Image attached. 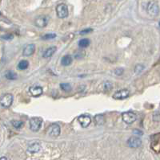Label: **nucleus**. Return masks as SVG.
Wrapping results in <instances>:
<instances>
[{
    "label": "nucleus",
    "instance_id": "1",
    "mask_svg": "<svg viewBox=\"0 0 160 160\" xmlns=\"http://www.w3.org/2000/svg\"><path fill=\"white\" fill-rule=\"evenodd\" d=\"M14 97L11 93H6L0 97V106L3 108H9L13 103Z\"/></svg>",
    "mask_w": 160,
    "mask_h": 160
},
{
    "label": "nucleus",
    "instance_id": "2",
    "mask_svg": "<svg viewBox=\"0 0 160 160\" xmlns=\"http://www.w3.org/2000/svg\"><path fill=\"white\" fill-rule=\"evenodd\" d=\"M42 123V118L40 117H34L30 120V128L33 132H37L40 130Z\"/></svg>",
    "mask_w": 160,
    "mask_h": 160
},
{
    "label": "nucleus",
    "instance_id": "3",
    "mask_svg": "<svg viewBox=\"0 0 160 160\" xmlns=\"http://www.w3.org/2000/svg\"><path fill=\"white\" fill-rule=\"evenodd\" d=\"M151 147L156 153H160V133L151 136Z\"/></svg>",
    "mask_w": 160,
    "mask_h": 160
},
{
    "label": "nucleus",
    "instance_id": "4",
    "mask_svg": "<svg viewBox=\"0 0 160 160\" xmlns=\"http://www.w3.org/2000/svg\"><path fill=\"white\" fill-rule=\"evenodd\" d=\"M122 121L127 123V124H132L135 122L137 119V116L134 112L132 111H127V112H124L122 114Z\"/></svg>",
    "mask_w": 160,
    "mask_h": 160
},
{
    "label": "nucleus",
    "instance_id": "5",
    "mask_svg": "<svg viewBox=\"0 0 160 160\" xmlns=\"http://www.w3.org/2000/svg\"><path fill=\"white\" fill-rule=\"evenodd\" d=\"M147 12L150 16H157L159 13V7L157 2L155 1H151L147 5Z\"/></svg>",
    "mask_w": 160,
    "mask_h": 160
},
{
    "label": "nucleus",
    "instance_id": "6",
    "mask_svg": "<svg viewBox=\"0 0 160 160\" xmlns=\"http://www.w3.org/2000/svg\"><path fill=\"white\" fill-rule=\"evenodd\" d=\"M56 13L58 18H66L68 16V7L64 3H60L56 7Z\"/></svg>",
    "mask_w": 160,
    "mask_h": 160
},
{
    "label": "nucleus",
    "instance_id": "7",
    "mask_svg": "<svg viewBox=\"0 0 160 160\" xmlns=\"http://www.w3.org/2000/svg\"><path fill=\"white\" fill-rule=\"evenodd\" d=\"M61 129H60L59 125L57 123H53L48 127L47 129V133L51 137H58L59 136Z\"/></svg>",
    "mask_w": 160,
    "mask_h": 160
},
{
    "label": "nucleus",
    "instance_id": "8",
    "mask_svg": "<svg viewBox=\"0 0 160 160\" xmlns=\"http://www.w3.org/2000/svg\"><path fill=\"white\" fill-rule=\"evenodd\" d=\"M127 145L131 148H138L142 145V140L138 137L136 136H132L127 140Z\"/></svg>",
    "mask_w": 160,
    "mask_h": 160
},
{
    "label": "nucleus",
    "instance_id": "9",
    "mask_svg": "<svg viewBox=\"0 0 160 160\" xmlns=\"http://www.w3.org/2000/svg\"><path fill=\"white\" fill-rule=\"evenodd\" d=\"M130 91L128 89H122L115 92L113 95V98L116 100H123L129 97Z\"/></svg>",
    "mask_w": 160,
    "mask_h": 160
},
{
    "label": "nucleus",
    "instance_id": "10",
    "mask_svg": "<svg viewBox=\"0 0 160 160\" xmlns=\"http://www.w3.org/2000/svg\"><path fill=\"white\" fill-rule=\"evenodd\" d=\"M48 23V18L45 16H38V18L35 19V24L38 27H45Z\"/></svg>",
    "mask_w": 160,
    "mask_h": 160
},
{
    "label": "nucleus",
    "instance_id": "11",
    "mask_svg": "<svg viewBox=\"0 0 160 160\" xmlns=\"http://www.w3.org/2000/svg\"><path fill=\"white\" fill-rule=\"evenodd\" d=\"M35 52V45L34 43H31L24 47L22 55L25 57H30L31 55H33Z\"/></svg>",
    "mask_w": 160,
    "mask_h": 160
},
{
    "label": "nucleus",
    "instance_id": "12",
    "mask_svg": "<svg viewBox=\"0 0 160 160\" xmlns=\"http://www.w3.org/2000/svg\"><path fill=\"white\" fill-rule=\"evenodd\" d=\"M30 93L31 94V96H33L35 97H39L40 95L42 94V87H40V86H31V88L29 89Z\"/></svg>",
    "mask_w": 160,
    "mask_h": 160
},
{
    "label": "nucleus",
    "instance_id": "13",
    "mask_svg": "<svg viewBox=\"0 0 160 160\" xmlns=\"http://www.w3.org/2000/svg\"><path fill=\"white\" fill-rule=\"evenodd\" d=\"M78 121L83 128H87V126H89V125L91 124V117H88V116H85V115L78 117Z\"/></svg>",
    "mask_w": 160,
    "mask_h": 160
},
{
    "label": "nucleus",
    "instance_id": "14",
    "mask_svg": "<svg viewBox=\"0 0 160 160\" xmlns=\"http://www.w3.org/2000/svg\"><path fill=\"white\" fill-rule=\"evenodd\" d=\"M40 149H41V146H40L39 143L38 142H35V143H33V144H31L28 149H27V151L31 154H35L38 153V151H40Z\"/></svg>",
    "mask_w": 160,
    "mask_h": 160
},
{
    "label": "nucleus",
    "instance_id": "15",
    "mask_svg": "<svg viewBox=\"0 0 160 160\" xmlns=\"http://www.w3.org/2000/svg\"><path fill=\"white\" fill-rule=\"evenodd\" d=\"M56 50H57V47H56L55 46H52V47H48V48L45 51L44 53H43V57H44V58H50V57H52V56L55 54Z\"/></svg>",
    "mask_w": 160,
    "mask_h": 160
},
{
    "label": "nucleus",
    "instance_id": "16",
    "mask_svg": "<svg viewBox=\"0 0 160 160\" xmlns=\"http://www.w3.org/2000/svg\"><path fill=\"white\" fill-rule=\"evenodd\" d=\"M73 61V59L71 57V56L70 55H66L64 57L62 58V61H61V63L63 66H69L70 64H71Z\"/></svg>",
    "mask_w": 160,
    "mask_h": 160
},
{
    "label": "nucleus",
    "instance_id": "17",
    "mask_svg": "<svg viewBox=\"0 0 160 160\" xmlns=\"http://www.w3.org/2000/svg\"><path fill=\"white\" fill-rule=\"evenodd\" d=\"M5 77H6L7 79L14 81V80H16L18 78V75L16 74L15 72H13V71H7L6 72V74H5Z\"/></svg>",
    "mask_w": 160,
    "mask_h": 160
},
{
    "label": "nucleus",
    "instance_id": "18",
    "mask_svg": "<svg viewBox=\"0 0 160 160\" xmlns=\"http://www.w3.org/2000/svg\"><path fill=\"white\" fill-rule=\"evenodd\" d=\"M28 66H29V62L26 60H22L18 63V68L20 70H25L28 68Z\"/></svg>",
    "mask_w": 160,
    "mask_h": 160
},
{
    "label": "nucleus",
    "instance_id": "19",
    "mask_svg": "<svg viewBox=\"0 0 160 160\" xmlns=\"http://www.w3.org/2000/svg\"><path fill=\"white\" fill-rule=\"evenodd\" d=\"M95 121L96 124L97 125H99V126L103 125L105 123L104 116H103V115H101V114L96 115L95 117Z\"/></svg>",
    "mask_w": 160,
    "mask_h": 160
},
{
    "label": "nucleus",
    "instance_id": "20",
    "mask_svg": "<svg viewBox=\"0 0 160 160\" xmlns=\"http://www.w3.org/2000/svg\"><path fill=\"white\" fill-rule=\"evenodd\" d=\"M90 44V40L88 39H82L78 41V46L82 48L87 47Z\"/></svg>",
    "mask_w": 160,
    "mask_h": 160
},
{
    "label": "nucleus",
    "instance_id": "21",
    "mask_svg": "<svg viewBox=\"0 0 160 160\" xmlns=\"http://www.w3.org/2000/svg\"><path fill=\"white\" fill-rule=\"evenodd\" d=\"M11 124H12V126L15 129H20L23 126L24 123H23L22 121H12V122H11Z\"/></svg>",
    "mask_w": 160,
    "mask_h": 160
},
{
    "label": "nucleus",
    "instance_id": "22",
    "mask_svg": "<svg viewBox=\"0 0 160 160\" xmlns=\"http://www.w3.org/2000/svg\"><path fill=\"white\" fill-rule=\"evenodd\" d=\"M60 88L62 89L63 91H66V92H69L71 90V85L68 83H62L60 85Z\"/></svg>",
    "mask_w": 160,
    "mask_h": 160
},
{
    "label": "nucleus",
    "instance_id": "23",
    "mask_svg": "<svg viewBox=\"0 0 160 160\" xmlns=\"http://www.w3.org/2000/svg\"><path fill=\"white\" fill-rule=\"evenodd\" d=\"M55 37L56 34H55V33H47V34L42 36V40H52V39L55 38Z\"/></svg>",
    "mask_w": 160,
    "mask_h": 160
},
{
    "label": "nucleus",
    "instance_id": "24",
    "mask_svg": "<svg viewBox=\"0 0 160 160\" xmlns=\"http://www.w3.org/2000/svg\"><path fill=\"white\" fill-rule=\"evenodd\" d=\"M85 57V52L83 51H78L77 52H75V57L76 59H82Z\"/></svg>",
    "mask_w": 160,
    "mask_h": 160
},
{
    "label": "nucleus",
    "instance_id": "25",
    "mask_svg": "<svg viewBox=\"0 0 160 160\" xmlns=\"http://www.w3.org/2000/svg\"><path fill=\"white\" fill-rule=\"evenodd\" d=\"M112 88H113V85H112V83L110 82V81H107V82H106V83L104 84V89L106 91L111 90Z\"/></svg>",
    "mask_w": 160,
    "mask_h": 160
},
{
    "label": "nucleus",
    "instance_id": "26",
    "mask_svg": "<svg viewBox=\"0 0 160 160\" xmlns=\"http://www.w3.org/2000/svg\"><path fill=\"white\" fill-rule=\"evenodd\" d=\"M1 38L5 40H11L14 38V36L12 34H6L4 36H1Z\"/></svg>",
    "mask_w": 160,
    "mask_h": 160
},
{
    "label": "nucleus",
    "instance_id": "27",
    "mask_svg": "<svg viewBox=\"0 0 160 160\" xmlns=\"http://www.w3.org/2000/svg\"><path fill=\"white\" fill-rule=\"evenodd\" d=\"M143 69H144V66L142 65V64H138V65H136L135 68V71L137 73H138V72H142Z\"/></svg>",
    "mask_w": 160,
    "mask_h": 160
},
{
    "label": "nucleus",
    "instance_id": "28",
    "mask_svg": "<svg viewBox=\"0 0 160 160\" xmlns=\"http://www.w3.org/2000/svg\"><path fill=\"white\" fill-rule=\"evenodd\" d=\"M122 73H123V69L122 68H118L115 70V74L117 75V76H121Z\"/></svg>",
    "mask_w": 160,
    "mask_h": 160
},
{
    "label": "nucleus",
    "instance_id": "29",
    "mask_svg": "<svg viewBox=\"0 0 160 160\" xmlns=\"http://www.w3.org/2000/svg\"><path fill=\"white\" fill-rule=\"evenodd\" d=\"M92 31H93V29H91V28H88V29H85V30H83V31H82V32H80V35L87 34V33H90V32H91Z\"/></svg>",
    "mask_w": 160,
    "mask_h": 160
},
{
    "label": "nucleus",
    "instance_id": "30",
    "mask_svg": "<svg viewBox=\"0 0 160 160\" xmlns=\"http://www.w3.org/2000/svg\"><path fill=\"white\" fill-rule=\"evenodd\" d=\"M134 134H135V135H137V136H139V135H142V131H140V130H134V132H133Z\"/></svg>",
    "mask_w": 160,
    "mask_h": 160
},
{
    "label": "nucleus",
    "instance_id": "31",
    "mask_svg": "<svg viewBox=\"0 0 160 160\" xmlns=\"http://www.w3.org/2000/svg\"><path fill=\"white\" fill-rule=\"evenodd\" d=\"M6 160L7 159V158H6V157H2V158H0V160Z\"/></svg>",
    "mask_w": 160,
    "mask_h": 160
},
{
    "label": "nucleus",
    "instance_id": "32",
    "mask_svg": "<svg viewBox=\"0 0 160 160\" xmlns=\"http://www.w3.org/2000/svg\"><path fill=\"white\" fill-rule=\"evenodd\" d=\"M158 25H159V27H160V21H159V23H158Z\"/></svg>",
    "mask_w": 160,
    "mask_h": 160
},
{
    "label": "nucleus",
    "instance_id": "33",
    "mask_svg": "<svg viewBox=\"0 0 160 160\" xmlns=\"http://www.w3.org/2000/svg\"><path fill=\"white\" fill-rule=\"evenodd\" d=\"M0 15H1V13H0Z\"/></svg>",
    "mask_w": 160,
    "mask_h": 160
}]
</instances>
